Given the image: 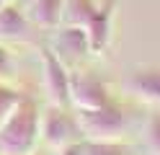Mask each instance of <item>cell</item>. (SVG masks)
<instances>
[{
    "mask_svg": "<svg viewBox=\"0 0 160 155\" xmlns=\"http://www.w3.org/2000/svg\"><path fill=\"white\" fill-rule=\"evenodd\" d=\"M42 137V111L34 98H21L0 124V155H28Z\"/></svg>",
    "mask_w": 160,
    "mask_h": 155,
    "instance_id": "obj_1",
    "label": "cell"
},
{
    "mask_svg": "<svg viewBox=\"0 0 160 155\" xmlns=\"http://www.w3.org/2000/svg\"><path fill=\"white\" fill-rule=\"evenodd\" d=\"M75 116L85 140H122V134L127 129V116L114 101L101 109L78 111Z\"/></svg>",
    "mask_w": 160,
    "mask_h": 155,
    "instance_id": "obj_2",
    "label": "cell"
},
{
    "mask_svg": "<svg viewBox=\"0 0 160 155\" xmlns=\"http://www.w3.org/2000/svg\"><path fill=\"white\" fill-rule=\"evenodd\" d=\"M42 137L54 150H62L78 140H85L80 132L78 116L70 114L67 106H54V103H49L42 111Z\"/></svg>",
    "mask_w": 160,
    "mask_h": 155,
    "instance_id": "obj_3",
    "label": "cell"
},
{
    "mask_svg": "<svg viewBox=\"0 0 160 155\" xmlns=\"http://www.w3.org/2000/svg\"><path fill=\"white\" fill-rule=\"evenodd\" d=\"M70 103L78 111H91V109H101L111 103L106 83L88 70H75L70 72Z\"/></svg>",
    "mask_w": 160,
    "mask_h": 155,
    "instance_id": "obj_4",
    "label": "cell"
},
{
    "mask_svg": "<svg viewBox=\"0 0 160 155\" xmlns=\"http://www.w3.org/2000/svg\"><path fill=\"white\" fill-rule=\"evenodd\" d=\"M42 70H44V88L54 106H72L70 103V70L54 54L52 47H42Z\"/></svg>",
    "mask_w": 160,
    "mask_h": 155,
    "instance_id": "obj_5",
    "label": "cell"
},
{
    "mask_svg": "<svg viewBox=\"0 0 160 155\" xmlns=\"http://www.w3.org/2000/svg\"><path fill=\"white\" fill-rule=\"evenodd\" d=\"M114 13H116V0H103L98 3L91 21H88V41H91V54H101L111 41V23H114Z\"/></svg>",
    "mask_w": 160,
    "mask_h": 155,
    "instance_id": "obj_6",
    "label": "cell"
},
{
    "mask_svg": "<svg viewBox=\"0 0 160 155\" xmlns=\"http://www.w3.org/2000/svg\"><path fill=\"white\" fill-rule=\"evenodd\" d=\"M0 39L3 41H26L28 44V41L36 39V26L31 23L28 13H23L13 3H8L0 8Z\"/></svg>",
    "mask_w": 160,
    "mask_h": 155,
    "instance_id": "obj_7",
    "label": "cell"
},
{
    "mask_svg": "<svg viewBox=\"0 0 160 155\" xmlns=\"http://www.w3.org/2000/svg\"><path fill=\"white\" fill-rule=\"evenodd\" d=\"M52 49L59 59H80L91 54V41H88V31L80 26H59L52 39Z\"/></svg>",
    "mask_w": 160,
    "mask_h": 155,
    "instance_id": "obj_8",
    "label": "cell"
},
{
    "mask_svg": "<svg viewBox=\"0 0 160 155\" xmlns=\"http://www.w3.org/2000/svg\"><path fill=\"white\" fill-rule=\"evenodd\" d=\"M127 90L145 103H160V67H137L127 78Z\"/></svg>",
    "mask_w": 160,
    "mask_h": 155,
    "instance_id": "obj_9",
    "label": "cell"
},
{
    "mask_svg": "<svg viewBox=\"0 0 160 155\" xmlns=\"http://www.w3.org/2000/svg\"><path fill=\"white\" fill-rule=\"evenodd\" d=\"M65 0H28V18L36 28H59L62 26Z\"/></svg>",
    "mask_w": 160,
    "mask_h": 155,
    "instance_id": "obj_10",
    "label": "cell"
},
{
    "mask_svg": "<svg viewBox=\"0 0 160 155\" xmlns=\"http://www.w3.org/2000/svg\"><path fill=\"white\" fill-rule=\"evenodd\" d=\"M96 0H65V10H62V26H80L85 28L91 21L93 10H96Z\"/></svg>",
    "mask_w": 160,
    "mask_h": 155,
    "instance_id": "obj_11",
    "label": "cell"
},
{
    "mask_svg": "<svg viewBox=\"0 0 160 155\" xmlns=\"http://www.w3.org/2000/svg\"><path fill=\"white\" fill-rule=\"evenodd\" d=\"M85 155H129L122 140H85Z\"/></svg>",
    "mask_w": 160,
    "mask_h": 155,
    "instance_id": "obj_12",
    "label": "cell"
},
{
    "mask_svg": "<svg viewBox=\"0 0 160 155\" xmlns=\"http://www.w3.org/2000/svg\"><path fill=\"white\" fill-rule=\"evenodd\" d=\"M21 98H23V96H21L16 88L5 85V83H0V124L11 116V111L18 106V101H21Z\"/></svg>",
    "mask_w": 160,
    "mask_h": 155,
    "instance_id": "obj_13",
    "label": "cell"
},
{
    "mask_svg": "<svg viewBox=\"0 0 160 155\" xmlns=\"http://www.w3.org/2000/svg\"><path fill=\"white\" fill-rule=\"evenodd\" d=\"M145 140H147L150 152H152V155H160V111L150 116L147 129H145Z\"/></svg>",
    "mask_w": 160,
    "mask_h": 155,
    "instance_id": "obj_14",
    "label": "cell"
},
{
    "mask_svg": "<svg viewBox=\"0 0 160 155\" xmlns=\"http://www.w3.org/2000/svg\"><path fill=\"white\" fill-rule=\"evenodd\" d=\"M13 75H16V59L11 54V49L0 44V83L11 80Z\"/></svg>",
    "mask_w": 160,
    "mask_h": 155,
    "instance_id": "obj_15",
    "label": "cell"
},
{
    "mask_svg": "<svg viewBox=\"0 0 160 155\" xmlns=\"http://www.w3.org/2000/svg\"><path fill=\"white\" fill-rule=\"evenodd\" d=\"M59 155H85V140H78L72 145H67V147H62Z\"/></svg>",
    "mask_w": 160,
    "mask_h": 155,
    "instance_id": "obj_16",
    "label": "cell"
},
{
    "mask_svg": "<svg viewBox=\"0 0 160 155\" xmlns=\"http://www.w3.org/2000/svg\"><path fill=\"white\" fill-rule=\"evenodd\" d=\"M28 155H47L44 150H34V152H28Z\"/></svg>",
    "mask_w": 160,
    "mask_h": 155,
    "instance_id": "obj_17",
    "label": "cell"
},
{
    "mask_svg": "<svg viewBox=\"0 0 160 155\" xmlns=\"http://www.w3.org/2000/svg\"><path fill=\"white\" fill-rule=\"evenodd\" d=\"M8 3H13V0H0V8H3V5H8Z\"/></svg>",
    "mask_w": 160,
    "mask_h": 155,
    "instance_id": "obj_18",
    "label": "cell"
}]
</instances>
